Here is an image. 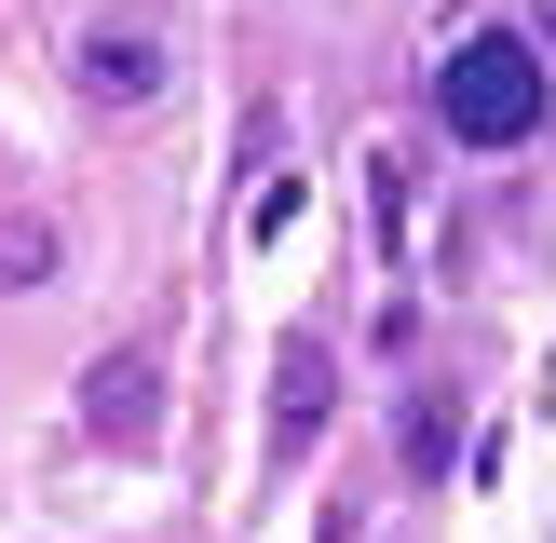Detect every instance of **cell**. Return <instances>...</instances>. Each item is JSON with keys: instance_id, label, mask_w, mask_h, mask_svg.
<instances>
[{"instance_id": "6da1fadb", "label": "cell", "mask_w": 556, "mask_h": 543, "mask_svg": "<svg viewBox=\"0 0 556 543\" xmlns=\"http://www.w3.org/2000/svg\"><path fill=\"white\" fill-rule=\"evenodd\" d=\"M434 123H448L462 150H516V136H543V54L516 41V27H476V41L434 68Z\"/></svg>"}, {"instance_id": "7a4b0ae2", "label": "cell", "mask_w": 556, "mask_h": 543, "mask_svg": "<svg viewBox=\"0 0 556 543\" xmlns=\"http://www.w3.org/2000/svg\"><path fill=\"white\" fill-rule=\"evenodd\" d=\"M68 81L96 109H150L163 81H177V14H163V0H96L81 41H68Z\"/></svg>"}, {"instance_id": "3957f363", "label": "cell", "mask_w": 556, "mask_h": 543, "mask_svg": "<svg viewBox=\"0 0 556 543\" xmlns=\"http://www.w3.org/2000/svg\"><path fill=\"white\" fill-rule=\"evenodd\" d=\"M81 421H96L109 449H150V421H163V380H150V353H109V367L81 380Z\"/></svg>"}, {"instance_id": "277c9868", "label": "cell", "mask_w": 556, "mask_h": 543, "mask_svg": "<svg viewBox=\"0 0 556 543\" xmlns=\"http://www.w3.org/2000/svg\"><path fill=\"white\" fill-rule=\"evenodd\" d=\"M326 421V340H286V394H271V462H299Z\"/></svg>"}, {"instance_id": "5b68a950", "label": "cell", "mask_w": 556, "mask_h": 543, "mask_svg": "<svg viewBox=\"0 0 556 543\" xmlns=\"http://www.w3.org/2000/svg\"><path fill=\"white\" fill-rule=\"evenodd\" d=\"M54 258H68V231H54L41 204H14V217H0V286H54Z\"/></svg>"}]
</instances>
